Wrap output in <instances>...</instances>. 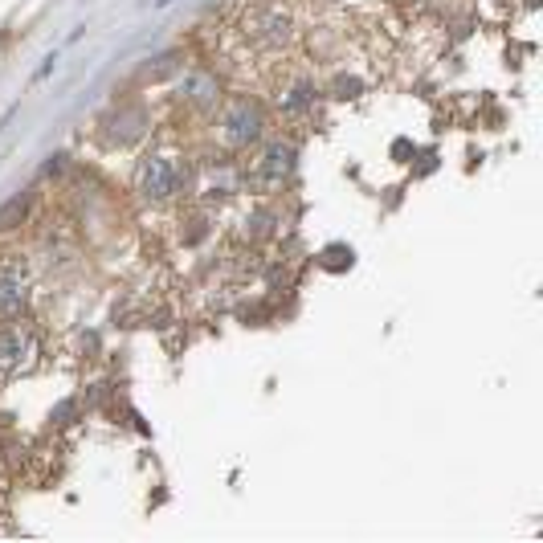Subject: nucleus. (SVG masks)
Listing matches in <instances>:
<instances>
[{
	"label": "nucleus",
	"mask_w": 543,
	"mask_h": 543,
	"mask_svg": "<svg viewBox=\"0 0 543 543\" xmlns=\"http://www.w3.org/2000/svg\"><path fill=\"white\" fill-rule=\"evenodd\" d=\"M29 303V274L21 262H0V319H17Z\"/></svg>",
	"instance_id": "obj_5"
},
{
	"label": "nucleus",
	"mask_w": 543,
	"mask_h": 543,
	"mask_svg": "<svg viewBox=\"0 0 543 543\" xmlns=\"http://www.w3.org/2000/svg\"><path fill=\"white\" fill-rule=\"evenodd\" d=\"M237 25H241L245 41L262 49V54H278V49H286L294 41V17L282 5H250Z\"/></svg>",
	"instance_id": "obj_1"
},
{
	"label": "nucleus",
	"mask_w": 543,
	"mask_h": 543,
	"mask_svg": "<svg viewBox=\"0 0 543 543\" xmlns=\"http://www.w3.org/2000/svg\"><path fill=\"white\" fill-rule=\"evenodd\" d=\"M176 98H180L188 111H213L221 103V82L213 74H205V70H192V74L180 78Z\"/></svg>",
	"instance_id": "obj_6"
},
{
	"label": "nucleus",
	"mask_w": 543,
	"mask_h": 543,
	"mask_svg": "<svg viewBox=\"0 0 543 543\" xmlns=\"http://www.w3.org/2000/svg\"><path fill=\"white\" fill-rule=\"evenodd\" d=\"M184 180H188V172H184V168H180V160H176V156H168V152L147 156V160L139 164V172H135V188H139V196H143V201H152V205L172 201V196L184 188Z\"/></svg>",
	"instance_id": "obj_3"
},
{
	"label": "nucleus",
	"mask_w": 543,
	"mask_h": 543,
	"mask_svg": "<svg viewBox=\"0 0 543 543\" xmlns=\"http://www.w3.org/2000/svg\"><path fill=\"white\" fill-rule=\"evenodd\" d=\"M315 103H319V90L307 78H299V82H290L286 90H278V107H282L286 119H307L315 111Z\"/></svg>",
	"instance_id": "obj_8"
},
{
	"label": "nucleus",
	"mask_w": 543,
	"mask_h": 543,
	"mask_svg": "<svg viewBox=\"0 0 543 543\" xmlns=\"http://www.w3.org/2000/svg\"><path fill=\"white\" fill-rule=\"evenodd\" d=\"M294 168H299V147H294L290 139H274V143L262 147L254 168L245 172V184L258 188V192H282L290 184Z\"/></svg>",
	"instance_id": "obj_2"
},
{
	"label": "nucleus",
	"mask_w": 543,
	"mask_h": 543,
	"mask_svg": "<svg viewBox=\"0 0 543 543\" xmlns=\"http://www.w3.org/2000/svg\"><path fill=\"white\" fill-rule=\"evenodd\" d=\"M54 66H58V58H54V54H49V58L41 62V70H37L33 78H37V82H41V78H49V74H54Z\"/></svg>",
	"instance_id": "obj_11"
},
{
	"label": "nucleus",
	"mask_w": 543,
	"mask_h": 543,
	"mask_svg": "<svg viewBox=\"0 0 543 543\" xmlns=\"http://www.w3.org/2000/svg\"><path fill=\"white\" fill-rule=\"evenodd\" d=\"M33 356V339L21 327H0V376H17Z\"/></svg>",
	"instance_id": "obj_7"
},
{
	"label": "nucleus",
	"mask_w": 543,
	"mask_h": 543,
	"mask_svg": "<svg viewBox=\"0 0 543 543\" xmlns=\"http://www.w3.org/2000/svg\"><path fill=\"white\" fill-rule=\"evenodd\" d=\"M115 123V131L107 135L111 143H119V147H127V143H135L143 131H147V115L139 111V107H127V111H119V119H111Z\"/></svg>",
	"instance_id": "obj_9"
},
{
	"label": "nucleus",
	"mask_w": 543,
	"mask_h": 543,
	"mask_svg": "<svg viewBox=\"0 0 543 543\" xmlns=\"http://www.w3.org/2000/svg\"><path fill=\"white\" fill-rule=\"evenodd\" d=\"M217 131H221V139H225L229 147L245 152V147L262 143V135H266V111L254 103V98H233V103L221 111Z\"/></svg>",
	"instance_id": "obj_4"
},
{
	"label": "nucleus",
	"mask_w": 543,
	"mask_h": 543,
	"mask_svg": "<svg viewBox=\"0 0 543 543\" xmlns=\"http://www.w3.org/2000/svg\"><path fill=\"white\" fill-rule=\"evenodd\" d=\"M33 213V188H25V192H13L5 205H0V233L5 229H17L25 217Z\"/></svg>",
	"instance_id": "obj_10"
}]
</instances>
